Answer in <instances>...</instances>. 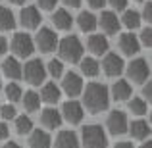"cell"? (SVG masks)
I'll return each instance as SVG.
<instances>
[{
    "mask_svg": "<svg viewBox=\"0 0 152 148\" xmlns=\"http://www.w3.org/2000/svg\"><path fill=\"white\" fill-rule=\"evenodd\" d=\"M83 104L91 114H100L110 104V90L102 83H89L83 90Z\"/></svg>",
    "mask_w": 152,
    "mask_h": 148,
    "instance_id": "6da1fadb",
    "label": "cell"
},
{
    "mask_svg": "<svg viewBox=\"0 0 152 148\" xmlns=\"http://www.w3.org/2000/svg\"><path fill=\"white\" fill-rule=\"evenodd\" d=\"M83 42L79 41V37L75 35H69V37H64L62 41L58 42V52H60V58L66 60L69 63L75 62H81L83 58Z\"/></svg>",
    "mask_w": 152,
    "mask_h": 148,
    "instance_id": "7a4b0ae2",
    "label": "cell"
},
{
    "mask_svg": "<svg viewBox=\"0 0 152 148\" xmlns=\"http://www.w3.org/2000/svg\"><path fill=\"white\" fill-rule=\"evenodd\" d=\"M81 142L85 148H106L108 146V137L104 133L102 125H87L83 127V133H81Z\"/></svg>",
    "mask_w": 152,
    "mask_h": 148,
    "instance_id": "3957f363",
    "label": "cell"
},
{
    "mask_svg": "<svg viewBox=\"0 0 152 148\" xmlns=\"http://www.w3.org/2000/svg\"><path fill=\"white\" fill-rule=\"evenodd\" d=\"M21 77H25L27 83L31 85H41L46 77V67L41 60H29L25 63V67H21Z\"/></svg>",
    "mask_w": 152,
    "mask_h": 148,
    "instance_id": "277c9868",
    "label": "cell"
},
{
    "mask_svg": "<svg viewBox=\"0 0 152 148\" xmlns=\"http://www.w3.org/2000/svg\"><path fill=\"white\" fill-rule=\"evenodd\" d=\"M60 115H62V119H66L67 123L77 125V123H81L83 117H85V108H83V104L77 102V100H67L62 106Z\"/></svg>",
    "mask_w": 152,
    "mask_h": 148,
    "instance_id": "5b68a950",
    "label": "cell"
},
{
    "mask_svg": "<svg viewBox=\"0 0 152 148\" xmlns=\"http://www.w3.org/2000/svg\"><path fill=\"white\" fill-rule=\"evenodd\" d=\"M12 50L19 58H29L35 52V42L27 33H15L14 39H12Z\"/></svg>",
    "mask_w": 152,
    "mask_h": 148,
    "instance_id": "8992f818",
    "label": "cell"
},
{
    "mask_svg": "<svg viewBox=\"0 0 152 148\" xmlns=\"http://www.w3.org/2000/svg\"><path fill=\"white\" fill-rule=\"evenodd\" d=\"M148 75H150V67L145 58H137L127 66V77L133 83H146Z\"/></svg>",
    "mask_w": 152,
    "mask_h": 148,
    "instance_id": "52a82bcc",
    "label": "cell"
},
{
    "mask_svg": "<svg viewBox=\"0 0 152 148\" xmlns=\"http://www.w3.org/2000/svg\"><path fill=\"white\" fill-rule=\"evenodd\" d=\"M33 42L41 52H52L58 46V37H56V33L50 27H41V31L37 33Z\"/></svg>",
    "mask_w": 152,
    "mask_h": 148,
    "instance_id": "ba28073f",
    "label": "cell"
},
{
    "mask_svg": "<svg viewBox=\"0 0 152 148\" xmlns=\"http://www.w3.org/2000/svg\"><path fill=\"white\" fill-rule=\"evenodd\" d=\"M106 127H108V131H110L112 135H115V137L127 133V127H129L127 115L123 114V112H119V110H114L106 119Z\"/></svg>",
    "mask_w": 152,
    "mask_h": 148,
    "instance_id": "9c48e42d",
    "label": "cell"
},
{
    "mask_svg": "<svg viewBox=\"0 0 152 148\" xmlns=\"http://www.w3.org/2000/svg\"><path fill=\"white\" fill-rule=\"evenodd\" d=\"M62 89L67 96H77V94L83 93V79L79 73L75 71H69V73L64 75V81H62Z\"/></svg>",
    "mask_w": 152,
    "mask_h": 148,
    "instance_id": "30bf717a",
    "label": "cell"
},
{
    "mask_svg": "<svg viewBox=\"0 0 152 148\" xmlns=\"http://www.w3.org/2000/svg\"><path fill=\"white\" fill-rule=\"evenodd\" d=\"M123 58L118 54H106L102 60V69L108 77H118L119 73L123 71Z\"/></svg>",
    "mask_w": 152,
    "mask_h": 148,
    "instance_id": "8fae6325",
    "label": "cell"
},
{
    "mask_svg": "<svg viewBox=\"0 0 152 148\" xmlns=\"http://www.w3.org/2000/svg\"><path fill=\"white\" fill-rule=\"evenodd\" d=\"M19 21L25 29H37L41 23V14H39L37 6H25L19 12Z\"/></svg>",
    "mask_w": 152,
    "mask_h": 148,
    "instance_id": "7c38bea8",
    "label": "cell"
},
{
    "mask_svg": "<svg viewBox=\"0 0 152 148\" xmlns=\"http://www.w3.org/2000/svg\"><path fill=\"white\" fill-rule=\"evenodd\" d=\"M118 46L125 56H133L141 48V42H139V39L135 37L133 33H123V35H119V39H118Z\"/></svg>",
    "mask_w": 152,
    "mask_h": 148,
    "instance_id": "4fadbf2b",
    "label": "cell"
},
{
    "mask_svg": "<svg viewBox=\"0 0 152 148\" xmlns=\"http://www.w3.org/2000/svg\"><path fill=\"white\" fill-rule=\"evenodd\" d=\"M96 21H98V25L102 27V31L106 35H115L119 31V19L114 12H102V15Z\"/></svg>",
    "mask_w": 152,
    "mask_h": 148,
    "instance_id": "5bb4252c",
    "label": "cell"
},
{
    "mask_svg": "<svg viewBox=\"0 0 152 148\" xmlns=\"http://www.w3.org/2000/svg\"><path fill=\"white\" fill-rule=\"evenodd\" d=\"M131 93H133V89H131L129 81H123V79H119V81H115L114 85H112V98L118 100V102H123V100H129L131 98Z\"/></svg>",
    "mask_w": 152,
    "mask_h": 148,
    "instance_id": "9a60e30c",
    "label": "cell"
},
{
    "mask_svg": "<svg viewBox=\"0 0 152 148\" xmlns=\"http://www.w3.org/2000/svg\"><path fill=\"white\" fill-rule=\"evenodd\" d=\"M52 139L46 131H31L29 133V148H50Z\"/></svg>",
    "mask_w": 152,
    "mask_h": 148,
    "instance_id": "2e32d148",
    "label": "cell"
},
{
    "mask_svg": "<svg viewBox=\"0 0 152 148\" xmlns=\"http://www.w3.org/2000/svg\"><path fill=\"white\" fill-rule=\"evenodd\" d=\"M87 48L96 56L106 54L108 52V39L104 35H91L89 41H87Z\"/></svg>",
    "mask_w": 152,
    "mask_h": 148,
    "instance_id": "e0dca14e",
    "label": "cell"
},
{
    "mask_svg": "<svg viewBox=\"0 0 152 148\" xmlns=\"http://www.w3.org/2000/svg\"><path fill=\"white\" fill-rule=\"evenodd\" d=\"M41 123L46 129H56V127L62 125V115H60V112L54 110V108H46L41 114Z\"/></svg>",
    "mask_w": 152,
    "mask_h": 148,
    "instance_id": "ac0fdd59",
    "label": "cell"
},
{
    "mask_svg": "<svg viewBox=\"0 0 152 148\" xmlns=\"http://www.w3.org/2000/svg\"><path fill=\"white\" fill-rule=\"evenodd\" d=\"M52 23L56 25V29L60 31H67L71 29V25H73V17H71V14L67 10H56L54 15H52Z\"/></svg>",
    "mask_w": 152,
    "mask_h": 148,
    "instance_id": "d6986e66",
    "label": "cell"
},
{
    "mask_svg": "<svg viewBox=\"0 0 152 148\" xmlns=\"http://www.w3.org/2000/svg\"><path fill=\"white\" fill-rule=\"evenodd\" d=\"M127 131L131 133L133 139H137V141H145V139L150 135V125L145 121V119H137V121H133L129 127H127Z\"/></svg>",
    "mask_w": 152,
    "mask_h": 148,
    "instance_id": "ffe728a7",
    "label": "cell"
},
{
    "mask_svg": "<svg viewBox=\"0 0 152 148\" xmlns=\"http://www.w3.org/2000/svg\"><path fill=\"white\" fill-rule=\"evenodd\" d=\"M56 148H79V139L73 131H60L56 137Z\"/></svg>",
    "mask_w": 152,
    "mask_h": 148,
    "instance_id": "44dd1931",
    "label": "cell"
},
{
    "mask_svg": "<svg viewBox=\"0 0 152 148\" xmlns=\"http://www.w3.org/2000/svg\"><path fill=\"white\" fill-rule=\"evenodd\" d=\"M2 73L8 79H19L21 77V63L18 62V58H6L2 62Z\"/></svg>",
    "mask_w": 152,
    "mask_h": 148,
    "instance_id": "7402d4cb",
    "label": "cell"
},
{
    "mask_svg": "<svg viewBox=\"0 0 152 148\" xmlns=\"http://www.w3.org/2000/svg\"><path fill=\"white\" fill-rule=\"evenodd\" d=\"M60 94H62V90L56 87V83H46L45 87H42L41 94H39V98H41V102H46V104H56L60 100Z\"/></svg>",
    "mask_w": 152,
    "mask_h": 148,
    "instance_id": "603a6c76",
    "label": "cell"
},
{
    "mask_svg": "<svg viewBox=\"0 0 152 148\" xmlns=\"http://www.w3.org/2000/svg\"><path fill=\"white\" fill-rule=\"evenodd\" d=\"M77 25L83 33H93V31L96 29L98 21H96V17H94V14H91V12H81L79 17H77Z\"/></svg>",
    "mask_w": 152,
    "mask_h": 148,
    "instance_id": "cb8c5ba5",
    "label": "cell"
},
{
    "mask_svg": "<svg viewBox=\"0 0 152 148\" xmlns=\"http://www.w3.org/2000/svg\"><path fill=\"white\" fill-rule=\"evenodd\" d=\"M100 71V63L94 58H81V73L87 77H96Z\"/></svg>",
    "mask_w": 152,
    "mask_h": 148,
    "instance_id": "d4e9b609",
    "label": "cell"
},
{
    "mask_svg": "<svg viewBox=\"0 0 152 148\" xmlns=\"http://www.w3.org/2000/svg\"><path fill=\"white\" fill-rule=\"evenodd\" d=\"M15 27V17L10 8H0V29L2 31H12Z\"/></svg>",
    "mask_w": 152,
    "mask_h": 148,
    "instance_id": "484cf974",
    "label": "cell"
},
{
    "mask_svg": "<svg viewBox=\"0 0 152 148\" xmlns=\"http://www.w3.org/2000/svg\"><path fill=\"white\" fill-rule=\"evenodd\" d=\"M21 98H23V108L27 112H37L41 108V98H39V94L35 90H27Z\"/></svg>",
    "mask_w": 152,
    "mask_h": 148,
    "instance_id": "4316f807",
    "label": "cell"
},
{
    "mask_svg": "<svg viewBox=\"0 0 152 148\" xmlns=\"http://www.w3.org/2000/svg\"><path fill=\"white\" fill-rule=\"evenodd\" d=\"M31 131H33V121L29 115H15V133L29 135Z\"/></svg>",
    "mask_w": 152,
    "mask_h": 148,
    "instance_id": "83f0119b",
    "label": "cell"
},
{
    "mask_svg": "<svg viewBox=\"0 0 152 148\" xmlns=\"http://www.w3.org/2000/svg\"><path fill=\"white\" fill-rule=\"evenodd\" d=\"M121 23L127 27V29H137L139 25H141V14L135 10H127L125 14H123L121 17Z\"/></svg>",
    "mask_w": 152,
    "mask_h": 148,
    "instance_id": "f1b7e54d",
    "label": "cell"
},
{
    "mask_svg": "<svg viewBox=\"0 0 152 148\" xmlns=\"http://www.w3.org/2000/svg\"><path fill=\"white\" fill-rule=\"evenodd\" d=\"M4 93H6V98L10 100V102H18V100H21V96H23V90L18 83H8Z\"/></svg>",
    "mask_w": 152,
    "mask_h": 148,
    "instance_id": "f546056e",
    "label": "cell"
},
{
    "mask_svg": "<svg viewBox=\"0 0 152 148\" xmlns=\"http://www.w3.org/2000/svg\"><path fill=\"white\" fill-rule=\"evenodd\" d=\"M146 110H148V106H146V100L142 98H133L129 100V112L133 115H145Z\"/></svg>",
    "mask_w": 152,
    "mask_h": 148,
    "instance_id": "4dcf8cb0",
    "label": "cell"
},
{
    "mask_svg": "<svg viewBox=\"0 0 152 148\" xmlns=\"http://www.w3.org/2000/svg\"><path fill=\"white\" fill-rule=\"evenodd\" d=\"M46 71L52 75V77H62L64 75V63H62V60H56V58H52L50 62H48V66H46Z\"/></svg>",
    "mask_w": 152,
    "mask_h": 148,
    "instance_id": "1f68e13d",
    "label": "cell"
},
{
    "mask_svg": "<svg viewBox=\"0 0 152 148\" xmlns=\"http://www.w3.org/2000/svg\"><path fill=\"white\" fill-rule=\"evenodd\" d=\"M0 115L8 121V119H15L18 114H15V108L12 104H4V106H0Z\"/></svg>",
    "mask_w": 152,
    "mask_h": 148,
    "instance_id": "d6a6232c",
    "label": "cell"
},
{
    "mask_svg": "<svg viewBox=\"0 0 152 148\" xmlns=\"http://www.w3.org/2000/svg\"><path fill=\"white\" fill-rule=\"evenodd\" d=\"M139 42H142L145 46L150 48V44H152V29H150V27H145V29L141 31V41H139Z\"/></svg>",
    "mask_w": 152,
    "mask_h": 148,
    "instance_id": "836d02e7",
    "label": "cell"
},
{
    "mask_svg": "<svg viewBox=\"0 0 152 148\" xmlns=\"http://www.w3.org/2000/svg\"><path fill=\"white\" fill-rule=\"evenodd\" d=\"M56 2L58 0H37V4L41 6V10H54V6H56Z\"/></svg>",
    "mask_w": 152,
    "mask_h": 148,
    "instance_id": "e575fe53",
    "label": "cell"
},
{
    "mask_svg": "<svg viewBox=\"0 0 152 148\" xmlns=\"http://www.w3.org/2000/svg\"><path fill=\"white\" fill-rule=\"evenodd\" d=\"M141 19H146V21H152V4H145V10H142V17Z\"/></svg>",
    "mask_w": 152,
    "mask_h": 148,
    "instance_id": "d590c367",
    "label": "cell"
},
{
    "mask_svg": "<svg viewBox=\"0 0 152 148\" xmlns=\"http://www.w3.org/2000/svg\"><path fill=\"white\" fill-rule=\"evenodd\" d=\"M108 2H110V6L114 10H125L127 6V0H108Z\"/></svg>",
    "mask_w": 152,
    "mask_h": 148,
    "instance_id": "8d00e7d4",
    "label": "cell"
},
{
    "mask_svg": "<svg viewBox=\"0 0 152 148\" xmlns=\"http://www.w3.org/2000/svg\"><path fill=\"white\" fill-rule=\"evenodd\" d=\"M8 135H10V129H8V125L4 121H0V141H6Z\"/></svg>",
    "mask_w": 152,
    "mask_h": 148,
    "instance_id": "74e56055",
    "label": "cell"
},
{
    "mask_svg": "<svg viewBox=\"0 0 152 148\" xmlns=\"http://www.w3.org/2000/svg\"><path fill=\"white\" fill-rule=\"evenodd\" d=\"M142 96H145L142 100H146V98L150 100V96H152V87H150V81H148V83H145V87H142Z\"/></svg>",
    "mask_w": 152,
    "mask_h": 148,
    "instance_id": "f35d334b",
    "label": "cell"
},
{
    "mask_svg": "<svg viewBox=\"0 0 152 148\" xmlns=\"http://www.w3.org/2000/svg\"><path fill=\"white\" fill-rule=\"evenodd\" d=\"M89 2L91 8H94V10H98V8H102L104 4H106V0H87Z\"/></svg>",
    "mask_w": 152,
    "mask_h": 148,
    "instance_id": "ab89813d",
    "label": "cell"
},
{
    "mask_svg": "<svg viewBox=\"0 0 152 148\" xmlns=\"http://www.w3.org/2000/svg\"><path fill=\"white\" fill-rule=\"evenodd\" d=\"M6 50H8V41L2 37V35H0V56L6 54Z\"/></svg>",
    "mask_w": 152,
    "mask_h": 148,
    "instance_id": "60d3db41",
    "label": "cell"
},
{
    "mask_svg": "<svg viewBox=\"0 0 152 148\" xmlns=\"http://www.w3.org/2000/svg\"><path fill=\"white\" fill-rule=\"evenodd\" d=\"M64 2H66L67 6H71V8H79V6H81V2H83V0H64Z\"/></svg>",
    "mask_w": 152,
    "mask_h": 148,
    "instance_id": "b9f144b4",
    "label": "cell"
},
{
    "mask_svg": "<svg viewBox=\"0 0 152 148\" xmlns=\"http://www.w3.org/2000/svg\"><path fill=\"white\" fill-rule=\"evenodd\" d=\"M114 148H133V144H131V142H125V141H123V142H118V144H115Z\"/></svg>",
    "mask_w": 152,
    "mask_h": 148,
    "instance_id": "7bdbcfd3",
    "label": "cell"
},
{
    "mask_svg": "<svg viewBox=\"0 0 152 148\" xmlns=\"http://www.w3.org/2000/svg\"><path fill=\"white\" fill-rule=\"evenodd\" d=\"M2 148H21V146H19V144H18V142H14V141H10V142H6V144H4Z\"/></svg>",
    "mask_w": 152,
    "mask_h": 148,
    "instance_id": "ee69618b",
    "label": "cell"
},
{
    "mask_svg": "<svg viewBox=\"0 0 152 148\" xmlns=\"http://www.w3.org/2000/svg\"><path fill=\"white\" fill-rule=\"evenodd\" d=\"M139 148H152V144H150V141H148V142H142Z\"/></svg>",
    "mask_w": 152,
    "mask_h": 148,
    "instance_id": "f6af8a7d",
    "label": "cell"
},
{
    "mask_svg": "<svg viewBox=\"0 0 152 148\" xmlns=\"http://www.w3.org/2000/svg\"><path fill=\"white\" fill-rule=\"evenodd\" d=\"M10 2H12V4H23L25 0H10Z\"/></svg>",
    "mask_w": 152,
    "mask_h": 148,
    "instance_id": "bcb514c9",
    "label": "cell"
},
{
    "mask_svg": "<svg viewBox=\"0 0 152 148\" xmlns=\"http://www.w3.org/2000/svg\"><path fill=\"white\" fill-rule=\"evenodd\" d=\"M0 89H2V79H0Z\"/></svg>",
    "mask_w": 152,
    "mask_h": 148,
    "instance_id": "7dc6e473",
    "label": "cell"
},
{
    "mask_svg": "<svg viewBox=\"0 0 152 148\" xmlns=\"http://www.w3.org/2000/svg\"><path fill=\"white\" fill-rule=\"evenodd\" d=\"M137 2H142V0H137Z\"/></svg>",
    "mask_w": 152,
    "mask_h": 148,
    "instance_id": "c3c4849f",
    "label": "cell"
}]
</instances>
